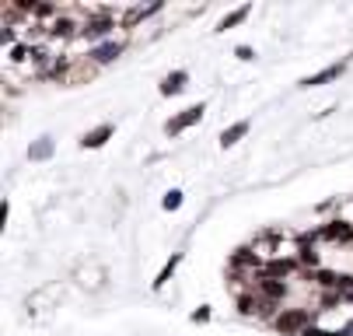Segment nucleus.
Masks as SVG:
<instances>
[{
  "mask_svg": "<svg viewBox=\"0 0 353 336\" xmlns=\"http://www.w3.org/2000/svg\"><path fill=\"white\" fill-rule=\"evenodd\" d=\"M343 70H346V63H332V67H325V70H319V74L305 77V81H301V88H319V84H329V81H336Z\"/></svg>",
  "mask_w": 353,
  "mask_h": 336,
  "instance_id": "20e7f679",
  "label": "nucleus"
},
{
  "mask_svg": "<svg viewBox=\"0 0 353 336\" xmlns=\"http://www.w3.org/2000/svg\"><path fill=\"white\" fill-rule=\"evenodd\" d=\"M112 137V126H98V130H91V133H84V148H102V144Z\"/></svg>",
  "mask_w": 353,
  "mask_h": 336,
  "instance_id": "9b49d317",
  "label": "nucleus"
},
{
  "mask_svg": "<svg viewBox=\"0 0 353 336\" xmlns=\"http://www.w3.org/2000/svg\"><path fill=\"white\" fill-rule=\"evenodd\" d=\"M199 119H203V106H189V109H182L175 119H168V123H165V133H172V137H175V133L189 130V126H192V123H199Z\"/></svg>",
  "mask_w": 353,
  "mask_h": 336,
  "instance_id": "f03ea898",
  "label": "nucleus"
},
{
  "mask_svg": "<svg viewBox=\"0 0 353 336\" xmlns=\"http://www.w3.org/2000/svg\"><path fill=\"white\" fill-rule=\"evenodd\" d=\"M245 133H248V123H245V119H241V123H234V126H228V130L221 133V148H231V144H238Z\"/></svg>",
  "mask_w": 353,
  "mask_h": 336,
  "instance_id": "9d476101",
  "label": "nucleus"
},
{
  "mask_svg": "<svg viewBox=\"0 0 353 336\" xmlns=\"http://www.w3.org/2000/svg\"><path fill=\"white\" fill-rule=\"evenodd\" d=\"M77 277H81V284L88 287V291H98V287L105 284V270H102V266H91V270L84 266V270H81Z\"/></svg>",
  "mask_w": 353,
  "mask_h": 336,
  "instance_id": "6e6552de",
  "label": "nucleus"
},
{
  "mask_svg": "<svg viewBox=\"0 0 353 336\" xmlns=\"http://www.w3.org/2000/svg\"><path fill=\"white\" fill-rule=\"evenodd\" d=\"M322 238H325V242H350V238H353V228L343 224V221H332V224L322 231Z\"/></svg>",
  "mask_w": 353,
  "mask_h": 336,
  "instance_id": "0eeeda50",
  "label": "nucleus"
},
{
  "mask_svg": "<svg viewBox=\"0 0 353 336\" xmlns=\"http://www.w3.org/2000/svg\"><path fill=\"white\" fill-rule=\"evenodd\" d=\"M179 263H182V256L175 253V256H172V259H168V263L161 266V273H158V280H154V287H158V291H161V287H165V284L172 280V273H175V266H179Z\"/></svg>",
  "mask_w": 353,
  "mask_h": 336,
  "instance_id": "f8f14e48",
  "label": "nucleus"
},
{
  "mask_svg": "<svg viewBox=\"0 0 353 336\" xmlns=\"http://www.w3.org/2000/svg\"><path fill=\"white\" fill-rule=\"evenodd\" d=\"M234 57H238V60H252V50H248V46H238Z\"/></svg>",
  "mask_w": 353,
  "mask_h": 336,
  "instance_id": "f3484780",
  "label": "nucleus"
},
{
  "mask_svg": "<svg viewBox=\"0 0 353 336\" xmlns=\"http://www.w3.org/2000/svg\"><path fill=\"white\" fill-rule=\"evenodd\" d=\"M158 11H161V4H140V8H130V11H123V25L133 28L137 21H143V18H150V14H158Z\"/></svg>",
  "mask_w": 353,
  "mask_h": 336,
  "instance_id": "423d86ee",
  "label": "nucleus"
},
{
  "mask_svg": "<svg viewBox=\"0 0 353 336\" xmlns=\"http://www.w3.org/2000/svg\"><path fill=\"white\" fill-rule=\"evenodd\" d=\"M248 14H252V4H241L238 11H231V14H228V18L221 21V32H224V28H234V25H241V21H245Z\"/></svg>",
  "mask_w": 353,
  "mask_h": 336,
  "instance_id": "ddd939ff",
  "label": "nucleus"
},
{
  "mask_svg": "<svg viewBox=\"0 0 353 336\" xmlns=\"http://www.w3.org/2000/svg\"><path fill=\"white\" fill-rule=\"evenodd\" d=\"M256 291H259V295L273 305V302H280V298L287 295V284H283V280H273V277H263V280L256 284Z\"/></svg>",
  "mask_w": 353,
  "mask_h": 336,
  "instance_id": "7ed1b4c3",
  "label": "nucleus"
},
{
  "mask_svg": "<svg viewBox=\"0 0 353 336\" xmlns=\"http://www.w3.org/2000/svg\"><path fill=\"white\" fill-rule=\"evenodd\" d=\"M210 319V312L207 308H199V312H192V322H207Z\"/></svg>",
  "mask_w": 353,
  "mask_h": 336,
  "instance_id": "a211bd4d",
  "label": "nucleus"
},
{
  "mask_svg": "<svg viewBox=\"0 0 353 336\" xmlns=\"http://www.w3.org/2000/svg\"><path fill=\"white\" fill-rule=\"evenodd\" d=\"M49 155H53V137H39L32 148H28V158L32 161H46Z\"/></svg>",
  "mask_w": 353,
  "mask_h": 336,
  "instance_id": "1a4fd4ad",
  "label": "nucleus"
},
{
  "mask_svg": "<svg viewBox=\"0 0 353 336\" xmlns=\"http://www.w3.org/2000/svg\"><path fill=\"white\" fill-rule=\"evenodd\" d=\"M182 84H185V74L175 70V74H168V77L161 81V95H175V91H182Z\"/></svg>",
  "mask_w": 353,
  "mask_h": 336,
  "instance_id": "4468645a",
  "label": "nucleus"
},
{
  "mask_svg": "<svg viewBox=\"0 0 353 336\" xmlns=\"http://www.w3.org/2000/svg\"><path fill=\"white\" fill-rule=\"evenodd\" d=\"M119 53H123V42H102L98 50H91V63H94V67H98V63H112Z\"/></svg>",
  "mask_w": 353,
  "mask_h": 336,
  "instance_id": "39448f33",
  "label": "nucleus"
},
{
  "mask_svg": "<svg viewBox=\"0 0 353 336\" xmlns=\"http://www.w3.org/2000/svg\"><path fill=\"white\" fill-rule=\"evenodd\" d=\"M339 221L353 228V200H346V204H339Z\"/></svg>",
  "mask_w": 353,
  "mask_h": 336,
  "instance_id": "dca6fc26",
  "label": "nucleus"
},
{
  "mask_svg": "<svg viewBox=\"0 0 353 336\" xmlns=\"http://www.w3.org/2000/svg\"><path fill=\"white\" fill-rule=\"evenodd\" d=\"M161 207H165V210H179V207H182V193H179V189H172V193L161 200Z\"/></svg>",
  "mask_w": 353,
  "mask_h": 336,
  "instance_id": "2eb2a0df",
  "label": "nucleus"
},
{
  "mask_svg": "<svg viewBox=\"0 0 353 336\" xmlns=\"http://www.w3.org/2000/svg\"><path fill=\"white\" fill-rule=\"evenodd\" d=\"M308 322H312V312H308V308H290V312L276 315V329H280L283 336L305 333V329H308Z\"/></svg>",
  "mask_w": 353,
  "mask_h": 336,
  "instance_id": "f257e3e1",
  "label": "nucleus"
}]
</instances>
